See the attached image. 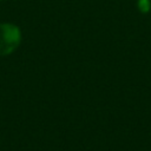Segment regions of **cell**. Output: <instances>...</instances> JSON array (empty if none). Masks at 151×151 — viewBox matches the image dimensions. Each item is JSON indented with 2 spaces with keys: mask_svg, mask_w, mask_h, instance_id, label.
I'll list each match as a JSON object with an SVG mask.
<instances>
[{
  "mask_svg": "<svg viewBox=\"0 0 151 151\" xmlns=\"http://www.w3.org/2000/svg\"><path fill=\"white\" fill-rule=\"evenodd\" d=\"M138 8L142 13H147L151 8V2L150 0H139L138 1Z\"/></svg>",
  "mask_w": 151,
  "mask_h": 151,
  "instance_id": "2",
  "label": "cell"
},
{
  "mask_svg": "<svg viewBox=\"0 0 151 151\" xmlns=\"http://www.w3.org/2000/svg\"><path fill=\"white\" fill-rule=\"evenodd\" d=\"M21 42V31L12 22L0 24V57L12 54Z\"/></svg>",
  "mask_w": 151,
  "mask_h": 151,
  "instance_id": "1",
  "label": "cell"
}]
</instances>
